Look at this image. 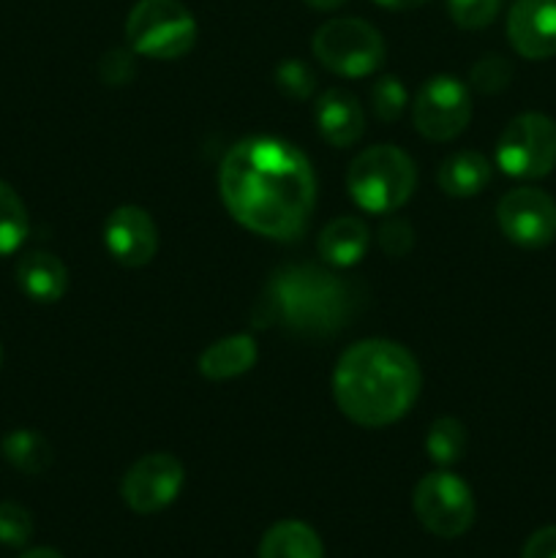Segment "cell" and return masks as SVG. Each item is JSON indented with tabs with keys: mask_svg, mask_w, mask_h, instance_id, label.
<instances>
[{
	"mask_svg": "<svg viewBox=\"0 0 556 558\" xmlns=\"http://www.w3.org/2000/svg\"><path fill=\"white\" fill-rule=\"evenodd\" d=\"M229 216L278 243L303 238L316 205V178L305 153L276 136H249L227 153L218 174Z\"/></svg>",
	"mask_w": 556,
	"mask_h": 558,
	"instance_id": "1",
	"label": "cell"
},
{
	"mask_svg": "<svg viewBox=\"0 0 556 558\" xmlns=\"http://www.w3.org/2000/svg\"><path fill=\"white\" fill-rule=\"evenodd\" d=\"M418 360L396 341H358L341 354L333 374L338 409L363 428L398 423L420 396Z\"/></svg>",
	"mask_w": 556,
	"mask_h": 558,
	"instance_id": "2",
	"label": "cell"
},
{
	"mask_svg": "<svg viewBox=\"0 0 556 558\" xmlns=\"http://www.w3.org/2000/svg\"><path fill=\"white\" fill-rule=\"evenodd\" d=\"M360 303L352 283L319 265H287L273 272L259 316L298 336H333L349 325Z\"/></svg>",
	"mask_w": 556,
	"mask_h": 558,
	"instance_id": "3",
	"label": "cell"
},
{
	"mask_svg": "<svg viewBox=\"0 0 556 558\" xmlns=\"http://www.w3.org/2000/svg\"><path fill=\"white\" fill-rule=\"evenodd\" d=\"M418 185L414 161L396 145H374L360 153L347 172V189L354 205L374 216L398 210Z\"/></svg>",
	"mask_w": 556,
	"mask_h": 558,
	"instance_id": "4",
	"label": "cell"
},
{
	"mask_svg": "<svg viewBox=\"0 0 556 558\" xmlns=\"http://www.w3.org/2000/svg\"><path fill=\"white\" fill-rule=\"evenodd\" d=\"M125 38L142 58L178 60L196 44V20L180 0H140L125 20Z\"/></svg>",
	"mask_w": 556,
	"mask_h": 558,
	"instance_id": "5",
	"label": "cell"
},
{
	"mask_svg": "<svg viewBox=\"0 0 556 558\" xmlns=\"http://www.w3.org/2000/svg\"><path fill=\"white\" fill-rule=\"evenodd\" d=\"M314 58L338 76H368L385 63V38L365 20L341 16L314 33Z\"/></svg>",
	"mask_w": 556,
	"mask_h": 558,
	"instance_id": "6",
	"label": "cell"
},
{
	"mask_svg": "<svg viewBox=\"0 0 556 558\" xmlns=\"http://www.w3.org/2000/svg\"><path fill=\"white\" fill-rule=\"evenodd\" d=\"M496 163L505 174L540 180L556 167V123L548 114L527 112L512 118L496 142Z\"/></svg>",
	"mask_w": 556,
	"mask_h": 558,
	"instance_id": "7",
	"label": "cell"
},
{
	"mask_svg": "<svg viewBox=\"0 0 556 558\" xmlns=\"http://www.w3.org/2000/svg\"><path fill=\"white\" fill-rule=\"evenodd\" d=\"M414 515L425 532L442 539H456L467 534L474 523V496L458 474L431 472L418 483L412 496Z\"/></svg>",
	"mask_w": 556,
	"mask_h": 558,
	"instance_id": "8",
	"label": "cell"
},
{
	"mask_svg": "<svg viewBox=\"0 0 556 558\" xmlns=\"http://www.w3.org/2000/svg\"><path fill=\"white\" fill-rule=\"evenodd\" d=\"M414 129L431 142H450L467 131L472 120V96L469 87L456 76H431L420 87L412 107Z\"/></svg>",
	"mask_w": 556,
	"mask_h": 558,
	"instance_id": "9",
	"label": "cell"
},
{
	"mask_svg": "<svg viewBox=\"0 0 556 558\" xmlns=\"http://www.w3.org/2000/svg\"><path fill=\"white\" fill-rule=\"evenodd\" d=\"M185 483V469L169 452H150L140 458L120 483V496L140 515H153L172 505Z\"/></svg>",
	"mask_w": 556,
	"mask_h": 558,
	"instance_id": "10",
	"label": "cell"
},
{
	"mask_svg": "<svg viewBox=\"0 0 556 558\" xmlns=\"http://www.w3.org/2000/svg\"><path fill=\"white\" fill-rule=\"evenodd\" d=\"M496 218L505 238L521 248H545L556 238V202L540 189L507 191Z\"/></svg>",
	"mask_w": 556,
	"mask_h": 558,
	"instance_id": "11",
	"label": "cell"
},
{
	"mask_svg": "<svg viewBox=\"0 0 556 558\" xmlns=\"http://www.w3.org/2000/svg\"><path fill=\"white\" fill-rule=\"evenodd\" d=\"M104 245L123 267L150 265L158 251V229L150 213L136 205H123L109 213L104 223Z\"/></svg>",
	"mask_w": 556,
	"mask_h": 558,
	"instance_id": "12",
	"label": "cell"
},
{
	"mask_svg": "<svg viewBox=\"0 0 556 558\" xmlns=\"http://www.w3.org/2000/svg\"><path fill=\"white\" fill-rule=\"evenodd\" d=\"M507 38L527 60L556 54V0H516L507 16Z\"/></svg>",
	"mask_w": 556,
	"mask_h": 558,
	"instance_id": "13",
	"label": "cell"
},
{
	"mask_svg": "<svg viewBox=\"0 0 556 558\" xmlns=\"http://www.w3.org/2000/svg\"><path fill=\"white\" fill-rule=\"evenodd\" d=\"M316 129L333 147H352L365 131V112L358 98L343 87H330L316 101Z\"/></svg>",
	"mask_w": 556,
	"mask_h": 558,
	"instance_id": "14",
	"label": "cell"
},
{
	"mask_svg": "<svg viewBox=\"0 0 556 558\" xmlns=\"http://www.w3.org/2000/svg\"><path fill=\"white\" fill-rule=\"evenodd\" d=\"M16 283L33 303L52 305L69 289V270L55 254L31 251L16 262Z\"/></svg>",
	"mask_w": 556,
	"mask_h": 558,
	"instance_id": "15",
	"label": "cell"
},
{
	"mask_svg": "<svg viewBox=\"0 0 556 558\" xmlns=\"http://www.w3.org/2000/svg\"><path fill=\"white\" fill-rule=\"evenodd\" d=\"M316 248H319L322 262H327L330 267L358 265L368 251V227L358 216L333 218L322 229Z\"/></svg>",
	"mask_w": 556,
	"mask_h": 558,
	"instance_id": "16",
	"label": "cell"
},
{
	"mask_svg": "<svg viewBox=\"0 0 556 558\" xmlns=\"http://www.w3.org/2000/svg\"><path fill=\"white\" fill-rule=\"evenodd\" d=\"M256 357V341L249 332H238V336H227L221 341L210 343L200 357V374L210 381H227L234 376L245 374L254 368Z\"/></svg>",
	"mask_w": 556,
	"mask_h": 558,
	"instance_id": "17",
	"label": "cell"
},
{
	"mask_svg": "<svg viewBox=\"0 0 556 558\" xmlns=\"http://www.w3.org/2000/svg\"><path fill=\"white\" fill-rule=\"evenodd\" d=\"M491 183V161L483 153L458 150L439 167V189L456 199L478 196Z\"/></svg>",
	"mask_w": 556,
	"mask_h": 558,
	"instance_id": "18",
	"label": "cell"
},
{
	"mask_svg": "<svg viewBox=\"0 0 556 558\" xmlns=\"http://www.w3.org/2000/svg\"><path fill=\"white\" fill-rule=\"evenodd\" d=\"M259 558H325V548L309 523L281 521L262 537Z\"/></svg>",
	"mask_w": 556,
	"mask_h": 558,
	"instance_id": "19",
	"label": "cell"
},
{
	"mask_svg": "<svg viewBox=\"0 0 556 558\" xmlns=\"http://www.w3.org/2000/svg\"><path fill=\"white\" fill-rule=\"evenodd\" d=\"M3 456L16 472L22 474H44L52 466V445L44 439L38 430L16 428L3 439Z\"/></svg>",
	"mask_w": 556,
	"mask_h": 558,
	"instance_id": "20",
	"label": "cell"
},
{
	"mask_svg": "<svg viewBox=\"0 0 556 558\" xmlns=\"http://www.w3.org/2000/svg\"><path fill=\"white\" fill-rule=\"evenodd\" d=\"M27 232H31V218L25 202L9 183L0 180V256L14 254L25 243Z\"/></svg>",
	"mask_w": 556,
	"mask_h": 558,
	"instance_id": "21",
	"label": "cell"
},
{
	"mask_svg": "<svg viewBox=\"0 0 556 558\" xmlns=\"http://www.w3.org/2000/svg\"><path fill=\"white\" fill-rule=\"evenodd\" d=\"M425 452L439 466H452L467 452V428L456 417H439L425 434Z\"/></svg>",
	"mask_w": 556,
	"mask_h": 558,
	"instance_id": "22",
	"label": "cell"
},
{
	"mask_svg": "<svg viewBox=\"0 0 556 558\" xmlns=\"http://www.w3.org/2000/svg\"><path fill=\"white\" fill-rule=\"evenodd\" d=\"M273 76H276L278 90L287 98H292V101H305V98H311V93L316 87V76L311 71V65L298 58L281 60L276 65V71H273Z\"/></svg>",
	"mask_w": 556,
	"mask_h": 558,
	"instance_id": "23",
	"label": "cell"
},
{
	"mask_svg": "<svg viewBox=\"0 0 556 558\" xmlns=\"http://www.w3.org/2000/svg\"><path fill=\"white\" fill-rule=\"evenodd\" d=\"M371 107H374L376 118L385 120V123H392L407 109V87L401 85L398 76H379L374 82V87H371Z\"/></svg>",
	"mask_w": 556,
	"mask_h": 558,
	"instance_id": "24",
	"label": "cell"
},
{
	"mask_svg": "<svg viewBox=\"0 0 556 558\" xmlns=\"http://www.w3.org/2000/svg\"><path fill=\"white\" fill-rule=\"evenodd\" d=\"M510 80H512V65L507 63L501 54H485V58L478 60V63L472 65V71H469V85H472L478 93H485V96H491V93H501L507 85H510Z\"/></svg>",
	"mask_w": 556,
	"mask_h": 558,
	"instance_id": "25",
	"label": "cell"
},
{
	"mask_svg": "<svg viewBox=\"0 0 556 558\" xmlns=\"http://www.w3.org/2000/svg\"><path fill=\"white\" fill-rule=\"evenodd\" d=\"M33 537L31 512L14 501H0V545L25 548Z\"/></svg>",
	"mask_w": 556,
	"mask_h": 558,
	"instance_id": "26",
	"label": "cell"
},
{
	"mask_svg": "<svg viewBox=\"0 0 556 558\" xmlns=\"http://www.w3.org/2000/svg\"><path fill=\"white\" fill-rule=\"evenodd\" d=\"M501 0H447L452 22L463 31H480L488 27L499 14Z\"/></svg>",
	"mask_w": 556,
	"mask_h": 558,
	"instance_id": "27",
	"label": "cell"
},
{
	"mask_svg": "<svg viewBox=\"0 0 556 558\" xmlns=\"http://www.w3.org/2000/svg\"><path fill=\"white\" fill-rule=\"evenodd\" d=\"M98 74H101V80L112 87L129 85L136 76L134 54L125 52V49H109L101 58V63H98Z\"/></svg>",
	"mask_w": 556,
	"mask_h": 558,
	"instance_id": "28",
	"label": "cell"
},
{
	"mask_svg": "<svg viewBox=\"0 0 556 558\" xmlns=\"http://www.w3.org/2000/svg\"><path fill=\"white\" fill-rule=\"evenodd\" d=\"M414 245V229L412 223L401 221V218H390L385 227L379 229V248L392 259H401L412 251Z\"/></svg>",
	"mask_w": 556,
	"mask_h": 558,
	"instance_id": "29",
	"label": "cell"
},
{
	"mask_svg": "<svg viewBox=\"0 0 556 558\" xmlns=\"http://www.w3.org/2000/svg\"><path fill=\"white\" fill-rule=\"evenodd\" d=\"M521 558H556V526L537 529L523 545Z\"/></svg>",
	"mask_w": 556,
	"mask_h": 558,
	"instance_id": "30",
	"label": "cell"
},
{
	"mask_svg": "<svg viewBox=\"0 0 556 558\" xmlns=\"http://www.w3.org/2000/svg\"><path fill=\"white\" fill-rule=\"evenodd\" d=\"M374 3L390 11H409V9H420V5L428 3V0H374Z\"/></svg>",
	"mask_w": 556,
	"mask_h": 558,
	"instance_id": "31",
	"label": "cell"
},
{
	"mask_svg": "<svg viewBox=\"0 0 556 558\" xmlns=\"http://www.w3.org/2000/svg\"><path fill=\"white\" fill-rule=\"evenodd\" d=\"M343 3H349V0H305V5H311V9L316 11H336L341 9Z\"/></svg>",
	"mask_w": 556,
	"mask_h": 558,
	"instance_id": "32",
	"label": "cell"
},
{
	"mask_svg": "<svg viewBox=\"0 0 556 558\" xmlns=\"http://www.w3.org/2000/svg\"><path fill=\"white\" fill-rule=\"evenodd\" d=\"M20 558H63V556L52 548H36V550H27V554H22Z\"/></svg>",
	"mask_w": 556,
	"mask_h": 558,
	"instance_id": "33",
	"label": "cell"
},
{
	"mask_svg": "<svg viewBox=\"0 0 556 558\" xmlns=\"http://www.w3.org/2000/svg\"><path fill=\"white\" fill-rule=\"evenodd\" d=\"M0 365H3V347H0Z\"/></svg>",
	"mask_w": 556,
	"mask_h": 558,
	"instance_id": "34",
	"label": "cell"
}]
</instances>
